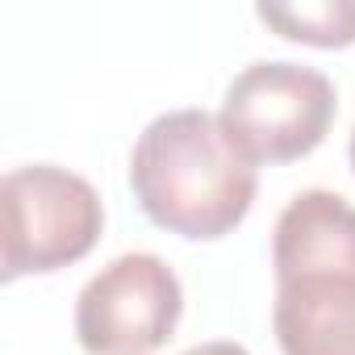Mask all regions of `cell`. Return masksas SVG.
<instances>
[{
	"label": "cell",
	"mask_w": 355,
	"mask_h": 355,
	"mask_svg": "<svg viewBox=\"0 0 355 355\" xmlns=\"http://www.w3.org/2000/svg\"><path fill=\"white\" fill-rule=\"evenodd\" d=\"M105 230L101 193L84 175L30 163L0 180V263L5 280L80 263Z\"/></svg>",
	"instance_id": "7a4b0ae2"
},
{
	"label": "cell",
	"mask_w": 355,
	"mask_h": 355,
	"mask_svg": "<svg viewBox=\"0 0 355 355\" xmlns=\"http://www.w3.org/2000/svg\"><path fill=\"white\" fill-rule=\"evenodd\" d=\"M255 17L288 42L305 46H351L355 42V0H305V5H259Z\"/></svg>",
	"instance_id": "52a82bcc"
},
{
	"label": "cell",
	"mask_w": 355,
	"mask_h": 355,
	"mask_svg": "<svg viewBox=\"0 0 355 355\" xmlns=\"http://www.w3.org/2000/svg\"><path fill=\"white\" fill-rule=\"evenodd\" d=\"M351 167H355V130H351Z\"/></svg>",
	"instance_id": "9c48e42d"
},
{
	"label": "cell",
	"mask_w": 355,
	"mask_h": 355,
	"mask_svg": "<svg viewBox=\"0 0 355 355\" xmlns=\"http://www.w3.org/2000/svg\"><path fill=\"white\" fill-rule=\"evenodd\" d=\"M130 189L155 226L209 243L251 214L259 167L226 138L218 113L171 109L138 134Z\"/></svg>",
	"instance_id": "6da1fadb"
},
{
	"label": "cell",
	"mask_w": 355,
	"mask_h": 355,
	"mask_svg": "<svg viewBox=\"0 0 355 355\" xmlns=\"http://www.w3.org/2000/svg\"><path fill=\"white\" fill-rule=\"evenodd\" d=\"M272 326L284 355H355V284L276 288Z\"/></svg>",
	"instance_id": "8992f818"
},
{
	"label": "cell",
	"mask_w": 355,
	"mask_h": 355,
	"mask_svg": "<svg viewBox=\"0 0 355 355\" xmlns=\"http://www.w3.org/2000/svg\"><path fill=\"white\" fill-rule=\"evenodd\" d=\"M180 313V276L150 251H130L80 288L76 338L88 355H150L175 334Z\"/></svg>",
	"instance_id": "277c9868"
},
{
	"label": "cell",
	"mask_w": 355,
	"mask_h": 355,
	"mask_svg": "<svg viewBox=\"0 0 355 355\" xmlns=\"http://www.w3.org/2000/svg\"><path fill=\"white\" fill-rule=\"evenodd\" d=\"M334 84L318 67L259 59L226 84L218 121L255 167L293 163L322 146L334 121Z\"/></svg>",
	"instance_id": "3957f363"
},
{
	"label": "cell",
	"mask_w": 355,
	"mask_h": 355,
	"mask_svg": "<svg viewBox=\"0 0 355 355\" xmlns=\"http://www.w3.org/2000/svg\"><path fill=\"white\" fill-rule=\"evenodd\" d=\"M276 288L355 284V205L330 189L297 193L272 230Z\"/></svg>",
	"instance_id": "5b68a950"
},
{
	"label": "cell",
	"mask_w": 355,
	"mask_h": 355,
	"mask_svg": "<svg viewBox=\"0 0 355 355\" xmlns=\"http://www.w3.org/2000/svg\"><path fill=\"white\" fill-rule=\"evenodd\" d=\"M180 355H251L243 343H226V338H214V343H197V347H189V351H180Z\"/></svg>",
	"instance_id": "ba28073f"
}]
</instances>
